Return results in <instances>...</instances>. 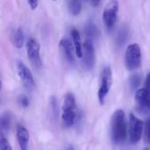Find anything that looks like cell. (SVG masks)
Here are the masks:
<instances>
[{"instance_id": "1", "label": "cell", "mask_w": 150, "mask_h": 150, "mask_svg": "<svg viewBox=\"0 0 150 150\" xmlns=\"http://www.w3.org/2000/svg\"><path fill=\"white\" fill-rule=\"evenodd\" d=\"M111 136L116 144L123 143L127 139V122L123 110L119 109L114 112L111 120Z\"/></svg>"}, {"instance_id": "2", "label": "cell", "mask_w": 150, "mask_h": 150, "mask_svg": "<svg viewBox=\"0 0 150 150\" xmlns=\"http://www.w3.org/2000/svg\"><path fill=\"white\" fill-rule=\"evenodd\" d=\"M78 117L77 106L76 98L72 93H67L64 97L62 105V119L63 125L66 127H71L76 124Z\"/></svg>"}, {"instance_id": "3", "label": "cell", "mask_w": 150, "mask_h": 150, "mask_svg": "<svg viewBox=\"0 0 150 150\" xmlns=\"http://www.w3.org/2000/svg\"><path fill=\"white\" fill-rule=\"evenodd\" d=\"M142 50L138 44H130L125 53V66L127 70L134 71L142 65Z\"/></svg>"}, {"instance_id": "4", "label": "cell", "mask_w": 150, "mask_h": 150, "mask_svg": "<svg viewBox=\"0 0 150 150\" xmlns=\"http://www.w3.org/2000/svg\"><path fill=\"white\" fill-rule=\"evenodd\" d=\"M112 84V72L110 66H105L102 69L99 82V88L98 91V101L101 105H104L105 98L111 90Z\"/></svg>"}, {"instance_id": "5", "label": "cell", "mask_w": 150, "mask_h": 150, "mask_svg": "<svg viewBox=\"0 0 150 150\" xmlns=\"http://www.w3.org/2000/svg\"><path fill=\"white\" fill-rule=\"evenodd\" d=\"M119 12V3L117 0H111L103 11V21L107 31H112L117 22Z\"/></svg>"}, {"instance_id": "6", "label": "cell", "mask_w": 150, "mask_h": 150, "mask_svg": "<svg viewBox=\"0 0 150 150\" xmlns=\"http://www.w3.org/2000/svg\"><path fill=\"white\" fill-rule=\"evenodd\" d=\"M40 47L38 41L33 38L26 42V54L34 69L40 70L42 68V61L40 58Z\"/></svg>"}, {"instance_id": "7", "label": "cell", "mask_w": 150, "mask_h": 150, "mask_svg": "<svg viewBox=\"0 0 150 150\" xmlns=\"http://www.w3.org/2000/svg\"><path fill=\"white\" fill-rule=\"evenodd\" d=\"M83 67L85 70L90 71L95 66L96 54L94 44L91 40H86L83 46Z\"/></svg>"}, {"instance_id": "8", "label": "cell", "mask_w": 150, "mask_h": 150, "mask_svg": "<svg viewBox=\"0 0 150 150\" xmlns=\"http://www.w3.org/2000/svg\"><path fill=\"white\" fill-rule=\"evenodd\" d=\"M143 122L138 119L135 115L131 113L129 115V138L133 144L137 143L142 135L143 132Z\"/></svg>"}, {"instance_id": "9", "label": "cell", "mask_w": 150, "mask_h": 150, "mask_svg": "<svg viewBox=\"0 0 150 150\" xmlns=\"http://www.w3.org/2000/svg\"><path fill=\"white\" fill-rule=\"evenodd\" d=\"M17 72L18 75L19 79L21 80L23 85L29 91H32L35 86V82L33 76L31 72V70L27 68V66L22 62H17Z\"/></svg>"}, {"instance_id": "10", "label": "cell", "mask_w": 150, "mask_h": 150, "mask_svg": "<svg viewBox=\"0 0 150 150\" xmlns=\"http://www.w3.org/2000/svg\"><path fill=\"white\" fill-rule=\"evenodd\" d=\"M135 102L137 109L142 113H149L150 112V92L146 89L142 88L135 93Z\"/></svg>"}, {"instance_id": "11", "label": "cell", "mask_w": 150, "mask_h": 150, "mask_svg": "<svg viewBox=\"0 0 150 150\" xmlns=\"http://www.w3.org/2000/svg\"><path fill=\"white\" fill-rule=\"evenodd\" d=\"M59 49L62 57L69 64L72 65L75 63V56H74L75 48H73L71 42L68 39L63 38L61 40L59 43Z\"/></svg>"}, {"instance_id": "12", "label": "cell", "mask_w": 150, "mask_h": 150, "mask_svg": "<svg viewBox=\"0 0 150 150\" xmlns=\"http://www.w3.org/2000/svg\"><path fill=\"white\" fill-rule=\"evenodd\" d=\"M16 136L20 150L28 149L29 143V132L22 125H18L16 130Z\"/></svg>"}, {"instance_id": "13", "label": "cell", "mask_w": 150, "mask_h": 150, "mask_svg": "<svg viewBox=\"0 0 150 150\" xmlns=\"http://www.w3.org/2000/svg\"><path fill=\"white\" fill-rule=\"evenodd\" d=\"M84 32L87 37V40H91L92 42L97 41L98 40V35H99V31L96 24L92 21L90 20L86 23Z\"/></svg>"}, {"instance_id": "14", "label": "cell", "mask_w": 150, "mask_h": 150, "mask_svg": "<svg viewBox=\"0 0 150 150\" xmlns=\"http://www.w3.org/2000/svg\"><path fill=\"white\" fill-rule=\"evenodd\" d=\"M70 34L73 40V43H74L75 53L78 58H82L83 57V46L81 43V37H80L79 32L76 28H72L70 31Z\"/></svg>"}, {"instance_id": "15", "label": "cell", "mask_w": 150, "mask_h": 150, "mask_svg": "<svg viewBox=\"0 0 150 150\" xmlns=\"http://www.w3.org/2000/svg\"><path fill=\"white\" fill-rule=\"evenodd\" d=\"M11 40L15 47L17 48L22 47L25 41V35L23 30L21 28H18L17 30H15L11 36Z\"/></svg>"}, {"instance_id": "16", "label": "cell", "mask_w": 150, "mask_h": 150, "mask_svg": "<svg viewBox=\"0 0 150 150\" xmlns=\"http://www.w3.org/2000/svg\"><path fill=\"white\" fill-rule=\"evenodd\" d=\"M128 35H129L128 28L127 26L121 27L119 30L118 34L116 36V44H117V46L120 47H121L122 46H124L125 43L128 40Z\"/></svg>"}, {"instance_id": "17", "label": "cell", "mask_w": 150, "mask_h": 150, "mask_svg": "<svg viewBox=\"0 0 150 150\" xmlns=\"http://www.w3.org/2000/svg\"><path fill=\"white\" fill-rule=\"evenodd\" d=\"M11 115L9 112H5L1 115L0 118V127H1V132H6L9 131L11 127Z\"/></svg>"}, {"instance_id": "18", "label": "cell", "mask_w": 150, "mask_h": 150, "mask_svg": "<svg viewBox=\"0 0 150 150\" xmlns=\"http://www.w3.org/2000/svg\"><path fill=\"white\" fill-rule=\"evenodd\" d=\"M68 9L71 15L77 16L81 12L82 4L80 0H68Z\"/></svg>"}, {"instance_id": "19", "label": "cell", "mask_w": 150, "mask_h": 150, "mask_svg": "<svg viewBox=\"0 0 150 150\" xmlns=\"http://www.w3.org/2000/svg\"><path fill=\"white\" fill-rule=\"evenodd\" d=\"M141 83H142V76L140 74H134L129 79V85L132 90H136L137 88H139Z\"/></svg>"}, {"instance_id": "20", "label": "cell", "mask_w": 150, "mask_h": 150, "mask_svg": "<svg viewBox=\"0 0 150 150\" xmlns=\"http://www.w3.org/2000/svg\"><path fill=\"white\" fill-rule=\"evenodd\" d=\"M50 106H51V111H52V115L54 119L57 120L58 117V104H57V99L55 97H51L50 98Z\"/></svg>"}, {"instance_id": "21", "label": "cell", "mask_w": 150, "mask_h": 150, "mask_svg": "<svg viewBox=\"0 0 150 150\" xmlns=\"http://www.w3.org/2000/svg\"><path fill=\"white\" fill-rule=\"evenodd\" d=\"M0 150H12L11 146L7 141V139L4 137V133L1 132L0 134Z\"/></svg>"}, {"instance_id": "22", "label": "cell", "mask_w": 150, "mask_h": 150, "mask_svg": "<svg viewBox=\"0 0 150 150\" xmlns=\"http://www.w3.org/2000/svg\"><path fill=\"white\" fill-rule=\"evenodd\" d=\"M18 104L24 108H26V107L29 106V98L25 95L19 96L18 98Z\"/></svg>"}, {"instance_id": "23", "label": "cell", "mask_w": 150, "mask_h": 150, "mask_svg": "<svg viewBox=\"0 0 150 150\" xmlns=\"http://www.w3.org/2000/svg\"><path fill=\"white\" fill-rule=\"evenodd\" d=\"M145 141L150 144V118L147 120L145 125Z\"/></svg>"}, {"instance_id": "24", "label": "cell", "mask_w": 150, "mask_h": 150, "mask_svg": "<svg viewBox=\"0 0 150 150\" xmlns=\"http://www.w3.org/2000/svg\"><path fill=\"white\" fill-rule=\"evenodd\" d=\"M27 1H28V4H29L32 10H35L38 7L39 0H27Z\"/></svg>"}, {"instance_id": "25", "label": "cell", "mask_w": 150, "mask_h": 150, "mask_svg": "<svg viewBox=\"0 0 150 150\" xmlns=\"http://www.w3.org/2000/svg\"><path fill=\"white\" fill-rule=\"evenodd\" d=\"M150 92V72L148 74L147 77H146V80H145V87Z\"/></svg>"}, {"instance_id": "26", "label": "cell", "mask_w": 150, "mask_h": 150, "mask_svg": "<svg viewBox=\"0 0 150 150\" xmlns=\"http://www.w3.org/2000/svg\"><path fill=\"white\" fill-rule=\"evenodd\" d=\"M91 4L93 6H98L100 4L101 0H91Z\"/></svg>"}, {"instance_id": "27", "label": "cell", "mask_w": 150, "mask_h": 150, "mask_svg": "<svg viewBox=\"0 0 150 150\" xmlns=\"http://www.w3.org/2000/svg\"><path fill=\"white\" fill-rule=\"evenodd\" d=\"M66 150H75V149H73L72 147H69V148H68V149H67Z\"/></svg>"}, {"instance_id": "28", "label": "cell", "mask_w": 150, "mask_h": 150, "mask_svg": "<svg viewBox=\"0 0 150 150\" xmlns=\"http://www.w3.org/2000/svg\"><path fill=\"white\" fill-rule=\"evenodd\" d=\"M142 150H150L149 149H142Z\"/></svg>"}, {"instance_id": "29", "label": "cell", "mask_w": 150, "mask_h": 150, "mask_svg": "<svg viewBox=\"0 0 150 150\" xmlns=\"http://www.w3.org/2000/svg\"><path fill=\"white\" fill-rule=\"evenodd\" d=\"M53 1H57V0H53Z\"/></svg>"}]
</instances>
